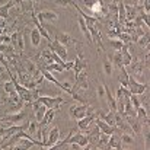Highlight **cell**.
Segmentation results:
<instances>
[{
	"instance_id": "f546056e",
	"label": "cell",
	"mask_w": 150,
	"mask_h": 150,
	"mask_svg": "<svg viewBox=\"0 0 150 150\" xmlns=\"http://www.w3.org/2000/svg\"><path fill=\"white\" fill-rule=\"evenodd\" d=\"M106 10H108V15H117V12H118V1H111L108 4Z\"/></svg>"
},
{
	"instance_id": "7a4b0ae2",
	"label": "cell",
	"mask_w": 150,
	"mask_h": 150,
	"mask_svg": "<svg viewBox=\"0 0 150 150\" xmlns=\"http://www.w3.org/2000/svg\"><path fill=\"white\" fill-rule=\"evenodd\" d=\"M21 60V64H22V67L26 70V73H29L31 76H32V79H40L42 74H41V71H40V66H37L32 60H29V58H25V57H19Z\"/></svg>"
},
{
	"instance_id": "83f0119b",
	"label": "cell",
	"mask_w": 150,
	"mask_h": 150,
	"mask_svg": "<svg viewBox=\"0 0 150 150\" xmlns=\"http://www.w3.org/2000/svg\"><path fill=\"white\" fill-rule=\"evenodd\" d=\"M3 89H4L6 93H13V92H16V89H15V83H13L10 79L6 80V83L3 85Z\"/></svg>"
},
{
	"instance_id": "44dd1931",
	"label": "cell",
	"mask_w": 150,
	"mask_h": 150,
	"mask_svg": "<svg viewBox=\"0 0 150 150\" xmlns=\"http://www.w3.org/2000/svg\"><path fill=\"white\" fill-rule=\"evenodd\" d=\"M41 34H40V31L37 29V28H34L32 31H31V42H32V45L34 47H38L40 45V42H41Z\"/></svg>"
},
{
	"instance_id": "f1b7e54d",
	"label": "cell",
	"mask_w": 150,
	"mask_h": 150,
	"mask_svg": "<svg viewBox=\"0 0 150 150\" xmlns=\"http://www.w3.org/2000/svg\"><path fill=\"white\" fill-rule=\"evenodd\" d=\"M109 42H111V47H112L115 51H120L121 50V47L124 45V42H122L121 40H118V38H111Z\"/></svg>"
},
{
	"instance_id": "5b68a950",
	"label": "cell",
	"mask_w": 150,
	"mask_h": 150,
	"mask_svg": "<svg viewBox=\"0 0 150 150\" xmlns=\"http://www.w3.org/2000/svg\"><path fill=\"white\" fill-rule=\"evenodd\" d=\"M127 88L134 95H142V93H144L147 91V85L137 82L136 77H133V76H128V85H127Z\"/></svg>"
},
{
	"instance_id": "e575fe53",
	"label": "cell",
	"mask_w": 150,
	"mask_h": 150,
	"mask_svg": "<svg viewBox=\"0 0 150 150\" xmlns=\"http://www.w3.org/2000/svg\"><path fill=\"white\" fill-rule=\"evenodd\" d=\"M0 42H1V44H7V45H10V35H9V34H6V35H0Z\"/></svg>"
},
{
	"instance_id": "74e56055",
	"label": "cell",
	"mask_w": 150,
	"mask_h": 150,
	"mask_svg": "<svg viewBox=\"0 0 150 150\" xmlns=\"http://www.w3.org/2000/svg\"><path fill=\"white\" fill-rule=\"evenodd\" d=\"M22 1H25V0H22Z\"/></svg>"
},
{
	"instance_id": "ac0fdd59",
	"label": "cell",
	"mask_w": 150,
	"mask_h": 150,
	"mask_svg": "<svg viewBox=\"0 0 150 150\" xmlns=\"http://www.w3.org/2000/svg\"><path fill=\"white\" fill-rule=\"evenodd\" d=\"M40 71H41V74L44 76V79H45V80H48V82H51L52 85H55V86H58V88H60V83H61V82H58V80L52 76V73H50V71H48V70H45V69H41V67H40Z\"/></svg>"
},
{
	"instance_id": "ba28073f",
	"label": "cell",
	"mask_w": 150,
	"mask_h": 150,
	"mask_svg": "<svg viewBox=\"0 0 150 150\" xmlns=\"http://www.w3.org/2000/svg\"><path fill=\"white\" fill-rule=\"evenodd\" d=\"M48 47H50V50L52 51L54 54H57L61 60L66 61V58H67V50H66V47H64L63 44H60V42L54 38L51 42H48Z\"/></svg>"
},
{
	"instance_id": "d6a6232c",
	"label": "cell",
	"mask_w": 150,
	"mask_h": 150,
	"mask_svg": "<svg viewBox=\"0 0 150 150\" xmlns=\"http://www.w3.org/2000/svg\"><path fill=\"white\" fill-rule=\"evenodd\" d=\"M60 89H61V91H64V92H67V93H70V92H71V83H70V82L60 83Z\"/></svg>"
},
{
	"instance_id": "5bb4252c",
	"label": "cell",
	"mask_w": 150,
	"mask_h": 150,
	"mask_svg": "<svg viewBox=\"0 0 150 150\" xmlns=\"http://www.w3.org/2000/svg\"><path fill=\"white\" fill-rule=\"evenodd\" d=\"M93 121H95V124L98 125V128H99L100 133H105V134H112V133L115 131V127H111V125H109V124H106L103 120L95 118Z\"/></svg>"
},
{
	"instance_id": "8fae6325",
	"label": "cell",
	"mask_w": 150,
	"mask_h": 150,
	"mask_svg": "<svg viewBox=\"0 0 150 150\" xmlns=\"http://www.w3.org/2000/svg\"><path fill=\"white\" fill-rule=\"evenodd\" d=\"M55 40H57L60 44H63L64 47H73V45L77 44V41H76L71 35H69V34H66V32H58L57 37H55Z\"/></svg>"
},
{
	"instance_id": "8d00e7d4",
	"label": "cell",
	"mask_w": 150,
	"mask_h": 150,
	"mask_svg": "<svg viewBox=\"0 0 150 150\" xmlns=\"http://www.w3.org/2000/svg\"><path fill=\"white\" fill-rule=\"evenodd\" d=\"M143 10H146V13L150 12V0H143Z\"/></svg>"
},
{
	"instance_id": "7402d4cb",
	"label": "cell",
	"mask_w": 150,
	"mask_h": 150,
	"mask_svg": "<svg viewBox=\"0 0 150 150\" xmlns=\"http://www.w3.org/2000/svg\"><path fill=\"white\" fill-rule=\"evenodd\" d=\"M128 71L125 70V66H122L121 69H120V83H121V86H124V88H127V85H128Z\"/></svg>"
},
{
	"instance_id": "7c38bea8",
	"label": "cell",
	"mask_w": 150,
	"mask_h": 150,
	"mask_svg": "<svg viewBox=\"0 0 150 150\" xmlns=\"http://www.w3.org/2000/svg\"><path fill=\"white\" fill-rule=\"evenodd\" d=\"M58 140H60V130H58V127H52L51 131L48 133L47 142H45V149H51Z\"/></svg>"
},
{
	"instance_id": "cb8c5ba5",
	"label": "cell",
	"mask_w": 150,
	"mask_h": 150,
	"mask_svg": "<svg viewBox=\"0 0 150 150\" xmlns=\"http://www.w3.org/2000/svg\"><path fill=\"white\" fill-rule=\"evenodd\" d=\"M149 32H146V34H143L142 37H139V40L136 41V44L139 45V47H142V48H149Z\"/></svg>"
},
{
	"instance_id": "2e32d148",
	"label": "cell",
	"mask_w": 150,
	"mask_h": 150,
	"mask_svg": "<svg viewBox=\"0 0 150 150\" xmlns=\"http://www.w3.org/2000/svg\"><path fill=\"white\" fill-rule=\"evenodd\" d=\"M136 117L139 121H142L144 125H149V112L140 105L137 109H136Z\"/></svg>"
},
{
	"instance_id": "8992f818",
	"label": "cell",
	"mask_w": 150,
	"mask_h": 150,
	"mask_svg": "<svg viewBox=\"0 0 150 150\" xmlns=\"http://www.w3.org/2000/svg\"><path fill=\"white\" fill-rule=\"evenodd\" d=\"M89 106H91L89 103H82V105H73V106H70V109H69L70 118H73V120H80V118H83V117L88 114Z\"/></svg>"
},
{
	"instance_id": "484cf974",
	"label": "cell",
	"mask_w": 150,
	"mask_h": 150,
	"mask_svg": "<svg viewBox=\"0 0 150 150\" xmlns=\"http://www.w3.org/2000/svg\"><path fill=\"white\" fill-rule=\"evenodd\" d=\"M102 66H103V71L106 76H111L112 74V63L109 60V57H105L103 61H102Z\"/></svg>"
},
{
	"instance_id": "603a6c76",
	"label": "cell",
	"mask_w": 150,
	"mask_h": 150,
	"mask_svg": "<svg viewBox=\"0 0 150 150\" xmlns=\"http://www.w3.org/2000/svg\"><path fill=\"white\" fill-rule=\"evenodd\" d=\"M115 114H117V112L109 111V112H106V114L102 115V120H103L106 124H109L111 127H115Z\"/></svg>"
},
{
	"instance_id": "30bf717a",
	"label": "cell",
	"mask_w": 150,
	"mask_h": 150,
	"mask_svg": "<svg viewBox=\"0 0 150 150\" xmlns=\"http://www.w3.org/2000/svg\"><path fill=\"white\" fill-rule=\"evenodd\" d=\"M105 149H117V150L122 149V143H121L120 134H117V131L109 134V139H108V143H106Z\"/></svg>"
},
{
	"instance_id": "9c48e42d",
	"label": "cell",
	"mask_w": 150,
	"mask_h": 150,
	"mask_svg": "<svg viewBox=\"0 0 150 150\" xmlns=\"http://www.w3.org/2000/svg\"><path fill=\"white\" fill-rule=\"evenodd\" d=\"M85 69H88V61L85 60V57H83L82 51L77 50V57H76V60H74V66H73L74 74L77 76V74H79L82 70H85Z\"/></svg>"
},
{
	"instance_id": "6da1fadb",
	"label": "cell",
	"mask_w": 150,
	"mask_h": 150,
	"mask_svg": "<svg viewBox=\"0 0 150 150\" xmlns=\"http://www.w3.org/2000/svg\"><path fill=\"white\" fill-rule=\"evenodd\" d=\"M38 102L45 105L47 108H52V109H60L61 103H70V100H64L61 96H48V95H40L38 96Z\"/></svg>"
},
{
	"instance_id": "4316f807",
	"label": "cell",
	"mask_w": 150,
	"mask_h": 150,
	"mask_svg": "<svg viewBox=\"0 0 150 150\" xmlns=\"http://www.w3.org/2000/svg\"><path fill=\"white\" fill-rule=\"evenodd\" d=\"M42 69H45V70H48L50 73L52 71H58V73H63L64 71V69H63V66H60V64H57V63H51V64H47L45 67H42Z\"/></svg>"
},
{
	"instance_id": "d6986e66",
	"label": "cell",
	"mask_w": 150,
	"mask_h": 150,
	"mask_svg": "<svg viewBox=\"0 0 150 150\" xmlns=\"http://www.w3.org/2000/svg\"><path fill=\"white\" fill-rule=\"evenodd\" d=\"M38 127H40V122L34 118V120H29L28 121V127H26V130H28V134L29 136H35L37 134V130H38Z\"/></svg>"
},
{
	"instance_id": "d4e9b609",
	"label": "cell",
	"mask_w": 150,
	"mask_h": 150,
	"mask_svg": "<svg viewBox=\"0 0 150 150\" xmlns=\"http://www.w3.org/2000/svg\"><path fill=\"white\" fill-rule=\"evenodd\" d=\"M111 63L120 70L121 67H122V58H121V52L120 51H115V54H114V57L111 58Z\"/></svg>"
},
{
	"instance_id": "3957f363",
	"label": "cell",
	"mask_w": 150,
	"mask_h": 150,
	"mask_svg": "<svg viewBox=\"0 0 150 150\" xmlns=\"http://www.w3.org/2000/svg\"><path fill=\"white\" fill-rule=\"evenodd\" d=\"M88 89H89V79H88V71L85 69L76 76V83H74V86H71V92L88 91Z\"/></svg>"
},
{
	"instance_id": "277c9868",
	"label": "cell",
	"mask_w": 150,
	"mask_h": 150,
	"mask_svg": "<svg viewBox=\"0 0 150 150\" xmlns=\"http://www.w3.org/2000/svg\"><path fill=\"white\" fill-rule=\"evenodd\" d=\"M10 44L13 45L15 52H22L25 48V35L22 34V31H15L13 34H10Z\"/></svg>"
},
{
	"instance_id": "52a82bcc",
	"label": "cell",
	"mask_w": 150,
	"mask_h": 150,
	"mask_svg": "<svg viewBox=\"0 0 150 150\" xmlns=\"http://www.w3.org/2000/svg\"><path fill=\"white\" fill-rule=\"evenodd\" d=\"M37 19L41 23H52L58 19V13L54 10H41L40 13H37Z\"/></svg>"
},
{
	"instance_id": "d590c367",
	"label": "cell",
	"mask_w": 150,
	"mask_h": 150,
	"mask_svg": "<svg viewBox=\"0 0 150 150\" xmlns=\"http://www.w3.org/2000/svg\"><path fill=\"white\" fill-rule=\"evenodd\" d=\"M73 66H74V61H64V64H63L64 71L66 70H73Z\"/></svg>"
},
{
	"instance_id": "4fadbf2b",
	"label": "cell",
	"mask_w": 150,
	"mask_h": 150,
	"mask_svg": "<svg viewBox=\"0 0 150 150\" xmlns=\"http://www.w3.org/2000/svg\"><path fill=\"white\" fill-rule=\"evenodd\" d=\"M125 120H127V122H128V125H130V128H131V131L133 133H136V134H142V122L134 117H125Z\"/></svg>"
},
{
	"instance_id": "e0dca14e",
	"label": "cell",
	"mask_w": 150,
	"mask_h": 150,
	"mask_svg": "<svg viewBox=\"0 0 150 150\" xmlns=\"http://www.w3.org/2000/svg\"><path fill=\"white\" fill-rule=\"evenodd\" d=\"M54 115H55V109H52V108H47V111H45V114H44L42 120L40 121V125H48L50 122H52Z\"/></svg>"
},
{
	"instance_id": "836d02e7",
	"label": "cell",
	"mask_w": 150,
	"mask_h": 150,
	"mask_svg": "<svg viewBox=\"0 0 150 150\" xmlns=\"http://www.w3.org/2000/svg\"><path fill=\"white\" fill-rule=\"evenodd\" d=\"M73 1H74V0H55V3H57L58 6H61V7H69V6L73 4Z\"/></svg>"
},
{
	"instance_id": "9a60e30c",
	"label": "cell",
	"mask_w": 150,
	"mask_h": 150,
	"mask_svg": "<svg viewBox=\"0 0 150 150\" xmlns=\"http://www.w3.org/2000/svg\"><path fill=\"white\" fill-rule=\"evenodd\" d=\"M120 52H121V58H122V66H130L131 61H133V55L128 51V44H124L121 47Z\"/></svg>"
},
{
	"instance_id": "1f68e13d",
	"label": "cell",
	"mask_w": 150,
	"mask_h": 150,
	"mask_svg": "<svg viewBox=\"0 0 150 150\" xmlns=\"http://www.w3.org/2000/svg\"><path fill=\"white\" fill-rule=\"evenodd\" d=\"M130 102H131V105H133L136 109L142 105V102H140V99H139V95H134V93L130 95Z\"/></svg>"
},
{
	"instance_id": "ffe728a7",
	"label": "cell",
	"mask_w": 150,
	"mask_h": 150,
	"mask_svg": "<svg viewBox=\"0 0 150 150\" xmlns=\"http://www.w3.org/2000/svg\"><path fill=\"white\" fill-rule=\"evenodd\" d=\"M120 139H121V143H124V144H130V146H133V144L136 143V140H134V137H133L131 133H125V131H122V133H120Z\"/></svg>"
},
{
	"instance_id": "4dcf8cb0",
	"label": "cell",
	"mask_w": 150,
	"mask_h": 150,
	"mask_svg": "<svg viewBox=\"0 0 150 150\" xmlns=\"http://www.w3.org/2000/svg\"><path fill=\"white\" fill-rule=\"evenodd\" d=\"M96 98L99 100L105 99V85H98V88H96Z\"/></svg>"
}]
</instances>
